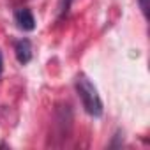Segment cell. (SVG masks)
<instances>
[{"instance_id":"8992f818","label":"cell","mask_w":150,"mask_h":150,"mask_svg":"<svg viewBox=\"0 0 150 150\" xmlns=\"http://www.w3.org/2000/svg\"><path fill=\"white\" fill-rule=\"evenodd\" d=\"M2 65H4V62H2V53H0V72H2Z\"/></svg>"},{"instance_id":"3957f363","label":"cell","mask_w":150,"mask_h":150,"mask_svg":"<svg viewBox=\"0 0 150 150\" xmlns=\"http://www.w3.org/2000/svg\"><path fill=\"white\" fill-rule=\"evenodd\" d=\"M14 55H16V60L25 65L32 60V42L28 39H20L14 42Z\"/></svg>"},{"instance_id":"7a4b0ae2","label":"cell","mask_w":150,"mask_h":150,"mask_svg":"<svg viewBox=\"0 0 150 150\" xmlns=\"http://www.w3.org/2000/svg\"><path fill=\"white\" fill-rule=\"evenodd\" d=\"M14 21L18 28H21L23 32H32L35 28V18L28 9H18L14 13Z\"/></svg>"},{"instance_id":"6da1fadb","label":"cell","mask_w":150,"mask_h":150,"mask_svg":"<svg viewBox=\"0 0 150 150\" xmlns=\"http://www.w3.org/2000/svg\"><path fill=\"white\" fill-rule=\"evenodd\" d=\"M74 87H76V92L81 99V104L85 108V111L94 117V118H99L104 111L103 108V101H101V96L97 92V88L92 85V81L85 76V74H80L74 81Z\"/></svg>"},{"instance_id":"5b68a950","label":"cell","mask_w":150,"mask_h":150,"mask_svg":"<svg viewBox=\"0 0 150 150\" xmlns=\"http://www.w3.org/2000/svg\"><path fill=\"white\" fill-rule=\"evenodd\" d=\"M138 4H139V9H141L143 16L148 18V7H150V2H148V0H138Z\"/></svg>"},{"instance_id":"277c9868","label":"cell","mask_w":150,"mask_h":150,"mask_svg":"<svg viewBox=\"0 0 150 150\" xmlns=\"http://www.w3.org/2000/svg\"><path fill=\"white\" fill-rule=\"evenodd\" d=\"M71 2H72V0H62V2H60V16H58V18H64V16H67V13H69V7H71Z\"/></svg>"}]
</instances>
